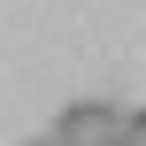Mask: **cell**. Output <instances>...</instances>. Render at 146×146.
I'll return each instance as SVG.
<instances>
[{
  "label": "cell",
  "mask_w": 146,
  "mask_h": 146,
  "mask_svg": "<svg viewBox=\"0 0 146 146\" xmlns=\"http://www.w3.org/2000/svg\"><path fill=\"white\" fill-rule=\"evenodd\" d=\"M123 108H108V100H77V108H62V123H54V146H115L123 139Z\"/></svg>",
  "instance_id": "1"
},
{
  "label": "cell",
  "mask_w": 146,
  "mask_h": 146,
  "mask_svg": "<svg viewBox=\"0 0 146 146\" xmlns=\"http://www.w3.org/2000/svg\"><path fill=\"white\" fill-rule=\"evenodd\" d=\"M123 146H146V108H131V123H123Z\"/></svg>",
  "instance_id": "2"
},
{
  "label": "cell",
  "mask_w": 146,
  "mask_h": 146,
  "mask_svg": "<svg viewBox=\"0 0 146 146\" xmlns=\"http://www.w3.org/2000/svg\"><path fill=\"white\" fill-rule=\"evenodd\" d=\"M46 146H54V139H46Z\"/></svg>",
  "instance_id": "3"
}]
</instances>
